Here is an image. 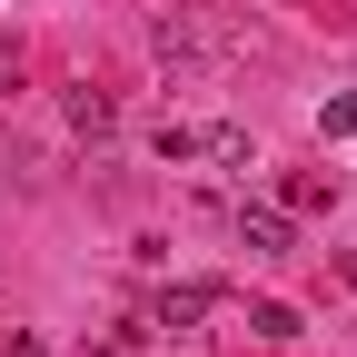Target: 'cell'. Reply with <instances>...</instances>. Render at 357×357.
Returning <instances> with one entry per match:
<instances>
[{
  "instance_id": "6da1fadb",
  "label": "cell",
  "mask_w": 357,
  "mask_h": 357,
  "mask_svg": "<svg viewBox=\"0 0 357 357\" xmlns=\"http://www.w3.org/2000/svg\"><path fill=\"white\" fill-rule=\"evenodd\" d=\"M238 248L248 258H288L298 238H288V208H238Z\"/></svg>"
},
{
  "instance_id": "5b68a950",
  "label": "cell",
  "mask_w": 357,
  "mask_h": 357,
  "mask_svg": "<svg viewBox=\"0 0 357 357\" xmlns=\"http://www.w3.org/2000/svg\"><path fill=\"white\" fill-rule=\"evenodd\" d=\"M248 328H258L268 347H288V337H298V307H278V298H258V307H248Z\"/></svg>"
},
{
  "instance_id": "52a82bcc",
  "label": "cell",
  "mask_w": 357,
  "mask_h": 357,
  "mask_svg": "<svg viewBox=\"0 0 357 357\" xmlns=\"http://www.w3.org/2000/svg\"><path fill=\"white\" fill-rule=\"evenodd\" d=\"M318 129H328V139H357V100H328V109H318Z\"/></svg>"
},
{
  "instance_id": "8992f818",
  "label": "cell",
  "mask_w": 357,
  "mask_h": 357,
  "mask_svg": "<svg viewBox=\"0 0 357 357\" xmlns=\"http://www.w3.org/2000/svg\"><path fill=\"white\" fill-rule=\"evenodd\" d=\"M218 169H258V149H248V129H208V139H199Z\"/></svg>"
},
{
  "instance_id": "3957f363",
  "label": "cell",
  "mask_w": 357,
  "mask_h": 357,
  "mask_svg": "<svg viewBox=\"0 0 357 357\" xmlns=\"http://www.w3.org/2000/svg\"><path fill=\"white\" fill-rule=\"evenodd\" d=\"M109 89H70V129H79V139H109Z\"/></svg>"
},
{
  "instance_id": "7a4b0ae2",
  "label": "cell",
  "mask_w": 357,
  "mask_h": 357,
  "mask_svg": "<svg viewBox=\"0 0 357 357\" xmlns=\"http://www.w3.org/2000/svg\"><path fill=\"white\" fill-rule=\"evenodd\" d=\"M328 199H337V178H318V169H288V178H278V208H288V218L328 208Z\"/></svg>"
},
{
  "instance_id": "277c9868",
  "label": "cell",
  "mask_w": 357,
  "mask_h": 357,
  "mask_svg": "<svg viewBox=\"0 0 357 357\" xmlns=\"http://www.w3.org/2000/svg\"><path fill=\"white\" fill-rule=\"evenodd\" d=\"M208 307H218V288H169L159 298V328H199Z\"/></svg>"
}]
</instances>
